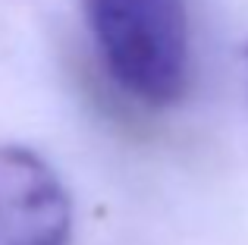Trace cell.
I'll return each mask as SVG.
<instances>
[{
  "instance_id": "obj_3",
  "label": "cell",
  "mask_w": 248,
  "mask_h": 245,
  "mask_svg": "<svg viewBox=\"0 0 248 245\" xmlns=\"http://www.w3.org/2000/svg\"><path fill=\"white\" fill-rule=\"evenodd\" d=\"M242 63H245V76H248V41H245V47H242Z\"/></svg>"
},
{
  "instance_id": "obj_2",
  "label": "cell",
  "mask_w": 248,
  "mask_h": 245,
  "mask_svg": "<svg viewBox=\"0 0 248 245\" xmlns=\"http://www.w3.org/2000/svg\"><path fill=\"white\" fill-rule=\"evenodd\" d=\"M73 201L57 170L25 145H0V245H69Z\"/></svg>"
},
{
  "instance_id": "obj_1",
  "label": "cell",
  "mask_w": 248,
  "mask_h": 245,
  "mask_svg": "<svg viewBox=\"0 0 248 245\" xmlns=\"http://www.w3.org/2000/svg\"><path fill=\"white\" fill-rule=\"evenodd\" d=\"M82 13L116 88L157 110L186 98L192 79L186 0H82Z\"/></svg>"
}]
</instances>
